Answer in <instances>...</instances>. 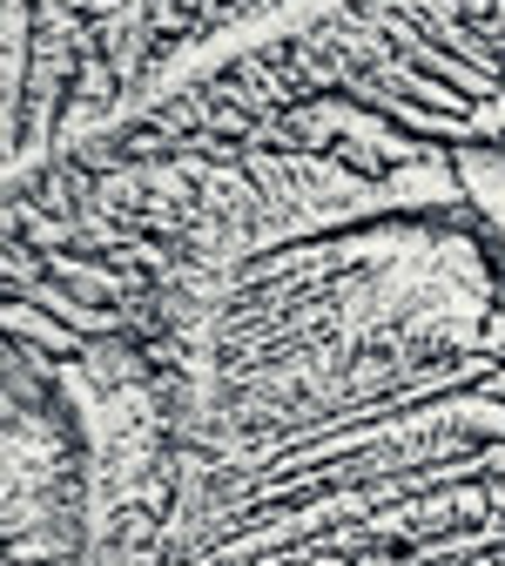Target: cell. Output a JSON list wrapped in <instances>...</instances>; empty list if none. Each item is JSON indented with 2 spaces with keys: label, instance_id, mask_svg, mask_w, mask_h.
<instances>
[{
  "label": "cell",
  "instance_id": "6da1fadb",
  "mask_svg": "<svg viewBox=\"0 0 505 566\" xmlns=\"http://www.w3.org/2000/svg\"><path fill=\"white\" fill-rule=\"evenodd\" d=\"M8 337L14 344H34V350H48V358H82L88 350V337L75 331V324H61L48 304H34V297H8Z\"/></svg>",
  "mask_w": 505,
  "mask_h": 566
},
{
  "label": "cell",
  "instance_id": "7a4b0ae2",
  "mask_svg": "<svg viewBox=\"0 0 505 566\" xmlns=\"http://www.w3.org/2000/svg\"><path fill=\"white\" fill-rule=\"evenodd\" d=\"M485 391H492V398H505V358H498V365L485 371Z\"/></svg>",
  "mask_w": 505,
  "mask_h": 566
}]
</instances>
